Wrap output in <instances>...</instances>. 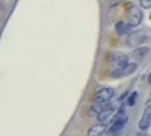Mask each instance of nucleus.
<instances>
[{
	"instance_id": "1",
	"label": "nucleus",
	"mask_w": 151,
	"mask_h": 136,
	"mask_svg": "<svg viewBox=\"0 0 151 136\" xmlns=\"http://www.w3.org/2000/svg\"><path fill=\"white\" fill-rule=\"evenodd\" d=\"M151 38L145 34V32H141V31H134L131 32L127 35V39H126V44L129 45L130 48H139L140 45H142L143 43L150 41Z\"/></svg>"
},
{
	"instance_id": "2",
	"label": "nucleus",
	"mask_w": 151,
	"mask_h": 136,
	"mask_svg": "<svg viewBox=\"0 0 151 136\" xmlns=\"http://www.w3.org/2000/svg\"><path fill=\"white\" fill-rule=\"evenodd\" d=\"M142 18H143V14H142L141 8L132 4L129 8V10H127V22H129V24L133 27H137L141 24Z\"/></svg>"
},
{
	"instance_id": "3",
	"label": "nucleus",
	"mask_w": 151,
	"mask_h": 136,
	"mask_svg": "<svg viewBox=\"0 0 151 136\" xmlns=\"http://www.w3.org/2000/svg\"><path fill=\"white\" fill-rule=\"evenodd\" d=\"M126 65H129V56L123 52H114L111 58V66L113 71L121 69Z\"/></svg>"
},
{
	"instance_id": "4",
	"label": "nucleus",
	"mask_w": 151,
	"mask_h": 136,
	"mask_svg": "<svg viewBox=\"0 0 151 136\" xmlns=\"http://www.w3.org/2000/svg\"><path fill=\"white\" fill-rule=\"evenodd\" d=\"M114 95H115V91L112 87H104L96 92L94 100L95 102L104 103V102H108L109 100H112Z\"/></svg>"
},
{
	"instance_id": "5",
	"label": "nucleus",
	"mask_w": 151,
	"mask_h": 136,
	"mask_svg": "<svg viewBox=\"0 0 151 136\" xmlns=\"http://www.w3.org/2000/svg\"><path fill=\"white\" fill-rule=\"evenodd\" d=\"M115 116V107L114 104L108 103L103 110L97 115V120L101 124H107Z\"/></svg>"
},
{
	"instance_id": "6",
	"label": "nucleus",
	"mask_w": 151,
	"mask_h": 136,
	"mask_svg": "<svg viewBox=\"0 0 151 136\" xmlns=\"http://www.w3.org/2000/svg\"><path fill=\"white\" fill-rule=\"evenodd\" d=\"M138 68V65L135 63H129V65H126L125 67L121 68V69H116V71H113L112 73V77L113 78H123L126 77V76H130L132 75L134 71H137Z\"/></svg>"
},
{
	"instance_id": "7",
	"label": "nucleus",
	"mask_w": 151,
	"mask_h": 136,
	"mask_svg": "<svg viewBox=\"0 0 151 136\" xmlns=\"http://www.w3.org/2000/svg\"><path fill=\"white\" fill-rule=\"evenodd\" d=\"M151 125V103L147 104L143 110L142 117L139 121V128L141 130H147Z\"/></svg>"
},
{
	"instance_id": "8",
	"label": "nucleus",
	"mask_w": 151,
	"mask_h": 136,
	"mask_svg": "<svg viewBox=\"0 0 151 136\" xmlns=\"http://www.w3.org/2000/svg\"><path fill=\"white\" fill-rule=\"evenodd\" d=\"M126 124H127V119H119V120H114L113 125L108 128V133L111 135H116L121 133L122 130L125 128Z\"/></svg>"
},
{
	"instance_id": "9",
	"label": "nucleus",
	"mask_w": 151,
	"mask_h": 136,
	"mask_svg": "<svg viewBox=\"0 0 151 136\" xmlns=\"http://www.w3.org/2000/svg\"><path fill=\"white\" fill-rule=\"evenodd\" d=\"M107 130L106 124H96L93 127H90L87 133V136H103Z\"/></svg>"
},
{
	"instance_id": "10",
	"label": "nucleus",
	"mask_w": 151,
	"mask_h": 136,
	"mask_svg": "<svg viewBox=\"0 0 151 136\" xmlns=\"http://www.w3.org/2000/svg\"><path fill=\"white\" fill-rule=\"evenodd\" d=\"M132 27L129 23H125V22H123V20H120V22H117L116 23V25H115V30H116V32L119 35H125V34H130L131 31H132Z\"/></svg>"
},
{
	"instance_id": "11",
	"label": "nucleus",
	"mask_w": 151,
	"mask_h": 136,
	"mask_svg": "<svg viewBox=\"0 0 151 136\" xmlns=\"http://www.w3.org/2000/svg\"><path fill=\"white\" fill-rule=\"evenodd\" d=\"M148 52H149V48L148 47H141V48H137L132 52V56L133 58L137 59V60H142V59H145L147 57Z\"/></svg>"
},
{
	"instance_id": "12",
	"label": "nucleus",
	"mask_w": 151,
	"mask_h": 136,
	"mask_svg": "<svg viewBox=\"0 0 151 136\" xmlns=\"http://www.w3.org/2000/svg\"><path fill=\"white\" fill-rule=\"evenodd\" d=\"M137 97H138V93L137 92H133L130 97H127V104L130 107H133L135 104V100H137Z\"/></svg>"
},
{
	"instance_id": "13",
	"label": "nucleus",
	"mask_w": 151,
	"mask_h": 136,
	"mask_svg": "<svg viewBox=\"0 0 151 136\" xmlns=\"http://www.w3.org/2000/svg\"><path fill=\"white\" fill-rule=\"evenodd\" d=\"M140 6L145 9L151 8V0H140Z\"/></svg>"
},
{
	"instance_id": "14",
	"label": "nucleus",
	"mask_w": 151,
	"mask_h": 136,
	"mask_svg": "<svg viewBox=\"0 0 151 136\" xmlns=\"http://www.w3.org/2000/svg\"><path fill=\"white\" fill-rule=\"evenodd\" d=\"M149 82L151 83V74H150V76H149Z\"/></svg>"
},
{
	"instance_id": "15",
	"label": "nucleus",
	"mask_w": 151,
	"mask_h": 136,
	"mask_svg": "<svg viewBox=\"0 0 151 136\" xmlns=\"http://www.w3.org/2000/svg\"><path fill=\"white\" fill-rule=\"evenodd\" d=\"M150 18H151V15H150Z\"/></svg>"
},
{
	"instance_id": "16",
	"label": "nucleus",
	"mask_w": 151,
	"mask_h": 136,
	"mask_svg": "<svg viewBox=\"0 0 151 136\" xmlns=\"http://www.w3.org/2000/svg\"><path fill=\"white\" fill-rule=\"evenodd\" d=\"M147 136H148V135H147Z\"/></svg>"
}]
</instances>
